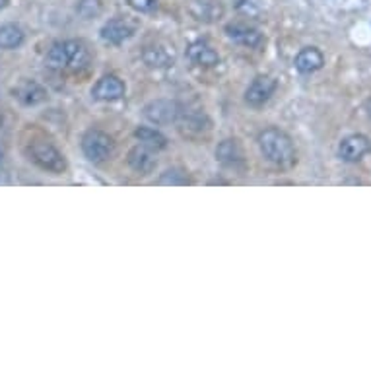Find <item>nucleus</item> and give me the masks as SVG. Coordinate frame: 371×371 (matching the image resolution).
<instances>
[{
    "label": "nucleus",
    "instance_id": "f257e3e1",
    "mask_svg": "<svg viewBox=\"0 0 371 371\" xmlns=\"http://www.w3.org/2000/svg\"><path fill=\"white\" fill-rule=\"evenodd\" d=\"M259 146L265 158L278 168H290L296 163V148L292 138L280 129L263 131L259 134Z\"/></svg>",
    "mask_w": 371,
    "mask_h": 371
},
{
    "label": "nucleus",
    "instance_id": "f03ea898",
    "mask_svg": "<svg viewBox=\"0 0 371 371\" xmlns=\"http://www.w3.org/2000/svg\"><path fill=\"white\" fill-rule=\"evenodd\" d=\"M29 156H31L36 166H39L45 171H49V173H53V175H61V173L66 171V159H64V156L54 148L51 142H31Z\"/></svg>",
    "mask_w": 371,
    "mask_h": 371
},
{
    "label": "nucleus",
    "instance_id": "7ed1b4c3",
    "mask_svg": "<svg viewBox=\"0 0 371 371\" xmlns=\"http://www.w3.org/2000/svg\"><path fill=\"white\" fill-rule=\"evenodd\" d=\"M82 150H84V156L94 161V163H99V161H106L113 150H115V142L103 131H88L82 138Z\"/></svg>",
    "mask_w": 371,
    "mask_h": 371
},
{
    "label": "nucleus",
    "instance_id": "20e7f679",
    "mask_svg": "<svg viewBox=\"0 0 371 371\" xmlns=\"http://www.w3.org/2000/svg\"><path fill=\"white\" fill-rule=\"evenodd\" d=\"M179 106L169 99H156L144 107V117L154 124H169L179 119Z\"/></svg>",
    "mask_w": 371,
    "mask_h": 371
},
{
    "label": "nucleus",
    "instance_id": "39448f33",
    "mask_svg": "<svg viewBox=\"0 0 371 371\" xmlns=\"http://www.w3.org/2000/svg\"><path fill=\"white\" fill-rule=\"evenodd\" d=\"M371 150V142L368 136H363V134H350V136H346L344 140L340 142V146H338V154H340V158L344 159V161H360V159Z\"/></svg>",
    "mask_w": 371,
    "mask_h": 371
},
{
    "label": "nucleus",
    "instance_id": "423d86ee",
    "mask_svg": "<svg viewBox=\"0 0 371 371\" xmlns=\"http://www.w3.org/2000/svg\"><path fill=\"white\" fill-rule=\"evenodd\" d=\"M274 92H276V80L270 76H259L245 92V101L253 107L265 106L274 96Z\"/></svg>",
    "mask_w": 371,
    "mask_h": 371
},
{
    "label": "nucleus",
    "instance_id": "0eeeda50",
    "mask_svg": "<svg viewBox=\"0 0 371 371\" xmlns=\"http://www.w3.org/2000/svg\"><path fill=\"white\" fill-rule=\"evenodd\" d=\"M14 98L24 106H39L47 101V89L37 84L36 80H24L14 88Z\"/></svg>",
    "mask_w": 371,
    "mask_h": 371
},
{
    "label": "nucleus",
    "instance_id": "6e6552de",
    "mask_svg": "<svg viewBox=\"0 0 371 371\" xmlns=\"http://www.w3.org/2000/svg\"><path fill=\"white\" fill-rule=\"evenodd\" d=\"M191 16L198 22H216L224 16V6L220 0H191L189 4Z\"/></svg>",
    "mask_w": 371,
    "mask_h": 371
},
{
    "label": "nucleus",
    "instance_id": "1a4fd4ad",
    "mask_svg": "<svg viewBox=\"0 0 371 371\" xmlns=\"http://www.w3.org/2000/svg\"><path fill=\"white\" fill-rule=\"evenodd\" d=\"M92 96L99 101H117L124 96V84L117 76H103L94 86Z\"/></svg>",
    "mask_w": 371,
    "mask_h": 371
},
{
    "label": "nucleus",
    "instance_id": "9d476101",
    "mask_svg": "<svg viewBox=\"0 0 371 371\" xmlns=\"http://www.w3.org/2000/svg\"><path fill=\"white\" fill-rule=\"evenodd\" d=\"M134 27L126 22V20L115 18V20H109L106 26L101 27V39L106 41V43L111 45H121L123 41H126L129 37L133 36Z\"/></svg>",
    "mask_w": 371,
    "mask_h": 371
},
{
    "label": "nucleus",
    "instance_id": "9b49d317",
    "mask_svg": "<svg viewBox=\"0 0 371 371\" xmlns=\"http://www.w3.org/2000/svg\"><path fill=\"white\" fill-rule=\"evenodd\" d=\"M226 31H228V36H230L233 41L245 45V47H251V49L261 47L263 41H265V39H263V34H261L259 29L245 26V24H230V26L226 27Z\"/></svg>",
    "mask_w": 371,
    "mask_h": 371
},
{
    "label": "nucleus",
    "instance_id": "f8f14e48",
    "mask_svg": "<svg viewBox=\"0 0 371 371\" xmlns=\"http://www.w3.org/2000/svg\"><path fill=\"white\" fill-rule=\"evenodd\" d=\"M323 64H325V57L317 47H305L296 57V68L301 74H313V72L321 71Z\"/></svg>",
    "mask_w": 371,
    "mask_h": 371
},
{
    "label": "nucleus",
    "instance_id": "ddd939ff",
    "mask_svg": "<svg viewBox=\"0 0 371 371\" xmlns=\"http://www.w3.org/2000/svg\"><path fill=\"white\" fill-rule=\"evenodd\" d=\"M142 59H144V62H146L148 66L163 68V66H169L171 62L175 61V53H173V49H171V47H168V45L156 43V45H150V47H146V49H144Z\"/></svg>",
    "mask_w": 371,
    "mask_h": 371
},
{
    "label": "nucleus",
    "instance_id": "4468645a",
    "mask_svg": "<svg viewBox=\"0 0 371 371\" xmlns=\"http://www.w3.org/2000/svg\"><path fill=\"white\" fill-rule=\"evenodd\" d=\"M129 166L140 173V175H148L152 169L156 168V159L152 156L150 148L146 146H134L133 150L129 152Z\"/></svg>",
    "mask_w": 371,
    "mask_h": 371
},
{
    "label": "nucleus",
    "instance_id": "2eb2a0df",
    "mask_svg": "<svg viewBox=\"0 0 371 371\" xmlns=\"http://www.w3.org/2000/svg\"><path fill=\"white\" fill-rule=\"evenodd\" d=\"M187 54L191 62H195L198 66H204V68H210V66H216L220 62V57L214 51L210 45L203 43V41H196L189 49H187Z\"/></svg>",
    "mask_w": 371,
    "mask_h": 371
},
{
    "label": "nucleus",
    "instance_id": "dca6fc26",
    "mask_svg": "<svg viewBox=\"0 0 371 371\" xmlns=\"http://www.w3.org/2000/svg\"><path fill=\"white\" fill-rule=\"evenodd\" d=\"M216 158L220 159L224 166L235 168L238 163H243V150L238 140H224L216 150Z\"/></svg>",
    "mask_w": 371,
    "mask_h": 371
},
{
    "label": "nucleus",
    "instance_id": "f3484780",
    "mask_svg": "<svg viewBox=\"0 0 371 371\" xmlns=\"http://www.w3.org/2000/svg\"><path fill=\"white\" fill-rule=\"evenodd\" d=\"M26 41L24 29L16 24L0 26V49H18Z\"/></svg>",
    "mask_w": 371,
    "mask_h": 371
},
{
    "label": "nucleus",
    "instance_id": "a211bd4d",
    "mask_svg": "<svg viewBox=\"0 0 371 371\" xmlns=\"http://www.w3.org/2000/svg\"><path fill=\"white\" fill-rule=\"evenodd\" d=\"M68 62H71V54H68V43H66V41L54 43L53 47L49 49L47 57H45V64H47L51 71H62V68L68 66Z\"/></svg>",
    "mask_w": 371,
    "mask_h": 371
},
{
    "label": "nucleus",
    "instance_id": "6ab92c4d",
    "mask_svg": "<svg viewBox=\"0 0 371 371\" xmlns=\"http://www.w3.org/2000/svg\"><path fill=\"white\" fill-rule=\"evenodd\" d=\"M134 134L140 140L142 146H146L150 150H163L168 146V138L159 133V131H156V129H150V126H142Z\"/></svg>",
    "mask_w": 371,
    "mask_h": 371
},
{
    "label": "nucleus",
    "instance_id": "aec40b11",
    "mask_svg": "<svg viewBox=\"0 0 371 371\" xmlns=\"http://www.w3.org/2000/svg\"><path fill=\"white\" fill-rule=\"evenodd\" d=\"M66 43H68V54H71L68 66H72V68H82V66H86L89 61L86 45L80 43V41H66Z\"/></svg>",
    "mask_w": 371,
    "mask_h": 371
},
{
    "label": "nucleus",
    "instance_id": "412c9836",
    "mask_svg": "<svg viewBox=\"0 0 371 371\" xmlns=\"http://www.w3.org/2000/svg\"><path fill=\"white\" fill-rule=\"evenodd\" d=\"M78 14L84 20H92V18H98L99 14H101V10H103V4H101V0H78Z\"/></svg>",
    "mask_w": 371,
    "mask_h": 371
},
{
    "label": "nucleus",
    "instance_id": "4be33fe9",
    "mask_svg": "<svg viewBox=\"0 0 371 371\" xmlns=\"http://www.w3.org/2000/svg\"><path fill=\"white\" fill-rule=\"evenodd\" d=\"M158 183L159 185H187L189 177L183 171H179V169H169V171H166L163 175L159 177Z\"/></svg>",
    "mask_w": 371,
    "mask_h": 371
},
{
    "label": "nucleus",
    "instance_id": "5701e85b",
    "mask_svg": "<svg viewBox=\"0 0 371 371\" xmlns=\"http://www.w3.org/2000/svg\"><path fill=\"white\" fill-rule=\"evenodd\" d=\"M129 4L140 14H152L158 8V0H129Z\"/></svg>",
    "mask_w": 371,
    "mask_h": 371
},
{
    "label": "nucleus",
    "instance_id": "b1692460",
    "mask_svg": "<svg viewBox=\"0 0 371 371\" xmlns=\"http://www.w3.org/2000/svg\"><path fill=\"white\" fill-rule=\"evenodd\" d=\"M6 4H8V0H0V10L4 8V6H6Z\"/></svg>",
    "mask_w": 371,
    "mask_h": 371
},
{
    "label": "nucleus",
    "instance_id": "393cba45",
    "mask_svg": "<svg viewBox=\"0 0 371 371\" xmlns=\"http://www.w3.org/2000/svg\"><path fill=\"white\" fill-rule=\"evenodd\" d=\"M0 159H2V152H0Z\"/></svg>",
    "mask_w": 371,
    "mask_h": 371
}]
</instances>
